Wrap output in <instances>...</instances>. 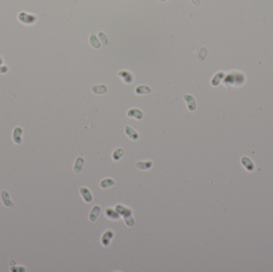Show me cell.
<instances>
[{"instance_id": "cell-22", "label": "cell", "mask_w": 273, "mask_h": 272, "mask_svg": "<svg viewBox=\"0 0 273 272\" xmlns=\"http://www.w3.org/2000/svg\"><path fill=\"white\" fill-rule=\"evenodd\" d=\"M160 1H161V2H165V1H166V0H160Z\"/></svg>"}, {"instance_id": "cell-17", "label": "cell", "mask_w": 273, "mask_h": 272, "mask_svg": "<svg viewBox=\"0 0 273 272\" xmlns=\"http://www.w3.org/2000/svg\"><path fill=\"white\" fill-rule=\"evenodd\" d=\"M124 154H125L124 149H121V148H118V149H117L116 150H114V152L113 153V155H112L113 160H115V161H117V160H119L120 159L124 156Z\"/></svg>"}, {"instance_id": "cell-1", "label": "cell", "mask_w": 273, "mask_h": 272, "mask_svg": "<svg viewBox=\"0 0 273 272\" xmlns=\"http://www.w3.org/2000/svg\"><path fill=\"white\" fill-rule=\"evenodd\" d=\"M116 211L119 213L120 216L123 217L125 223L128 227H133L134 225V219L132 217V210L128 207H124L122 205L116 206Z\"/></svg>"}, {"instance_id": "cell-19", "label": "cell", "mask_w": 273, "mask_h": 272, "mask_svg": "<svg viewBox=\"0 0 273 272\" xmlns=\"http://www.w3.org/2000/svg\"><path fill=\"white\" fill-rule=\"evenodd\" d=\"M89 43L94 48H100L101 47V44L98 39H97L96 35L94 33H92L89 36Z\"/></svg>"}, {"instance_id": "cell-16", "label": "cell", "mask_w": 273, "mask_h": 272, "mask_svg": "<svg viewBox=\"0 0 273 272\" xmlns=\"http://www.w3.org/2000/svg\"><path fill=\"white\" fill-rule=\"evenodd\" d=\"M115 182L113 179L111 178H105V179L102 180L100 183V187L102 188V189H105V188H108L110 187L114 186Z\"/></svg>"}, {"instance_id": "cell-21", "label": "cell", "mask_w": 273, "mask_h": 272, "mask_svg": "<svg viewBox=\"0 0 273 272\" xmlns=\"http://www.w3.org/2000/svg\"><path fill=\"white\" fill-rule=\"evenodd\" d=\"M192 2H193V4L198 5V3H199V0H192Z\"/></svg>"}, {"instance_id": "cell-4", "label": "cell", "mask_w": 273, "mask_h": 272, "mask_svg": "<svg viewBox=\"0 0 273 272\" xmlns=\"http://www.w3.org/2000/svg\"><path fill=\"white\" fill-rule=\"evenodd\" d=\"M136 168L140 171H145L151 169L153 166L152 160H141V161L136 162L135 165Z\"/></svg>"}, {"instance_id": "cell-8", "label": "cell", "mask_w": 273, "mask_h": 272, "mask_svg": "<svg viewBox=\"0 0 273 272\" xmlns=\"http://www.w3.org/2000/svg\"><path fill=\"white\" fill-rule=\"evenodd\" d=\"M80 193L82 196H83V200L86 202V203H90L93 200V196L91 194L90 191L86 187H82L80 188Z\"/></svg>"}, {"instance_id": "cell-18", "label": "cell", "mask_w": 273, "mask_h": 272, "mask_svg": "<svg viewBox=\"0 0 273 272\" xmlns=\"http://www.w3.org/2000/svg\"><path fill=\"white\" fill-rule=\"evenodd\" d=\"M135 92L137 94H147V93H151V89L146 86H139L138 87L136 88Z\"/></svg>"}, {"instance_id": "cell-12", "label": "cell", "mask_w": 273, "mask_h": 272, "mask_svg": "<svg viewBox=\"0 0 273 272\" xmlns=\"http://www.w3.org/2000/svg\"><path fill=\"white\" fill-rule=\"evenodd\" d=\"M22 134H23V129L21 127H16L13 132V140L16 144H20L22 143Z\"/></svg>"}, {"instance_id": "cell-7", "label": "cell", "mask_w": 273, "mask_h": 272, "mask_svg": "<svg viewBox=\"0 0 273 272\" xmlns=\"http://www.w3.org/2000/svg\"><path fill=\"white\" fill-rule=\"evenodd\" d=\"M105 216L111 220H118L120 219L119 213L116 210H114L111 207H107L105 212Z\"/></svg>"}, {"instance_id": "cell-20", "label": "cell", "mask_w": 273, "mask_h": 272, "mask_svg": "<svg viewBox=\"0 0 273 272\" xmlns=\"http://www.w3.org/2000/svg\"><path fill=\"white\" fill-rule=\"evenodd\" d=\"M98 37H99L100 40L102 41V42L103 43V45L106 46L107 43H108V42H109V39H108V37H107V35L105 34H104L103 32H100V33L98 34Z\"/></svg>"}, {"instance_id": "cell-11", "label": "cell", "mask_w": 273, "mask_h": 272, "mask_svg": "<svg viewBox=\"0 0 273 272\" xmlns=\"http://www.w3.org/2000/svg\"><path fill=\"white\" fill-rule=\"evenodd\" d=\"M125 132H126V135L128 136V137H130V138L132 140H138V138H139L138 133L135 131V130L133 129L132 127L129 126V125L126 126V128H125Z\"/></svg>"}, {"instance_id": "cell-9", "label": "cell", "mask_w": 273, "mask_h": 272, "mask_svg": "<svg viewBox=\"0 0 273 272\" xmlns=\"http://www.w3.org/2000/svg\"><path fill=\"white\" fill-rule=\"evenodd\" d=\"M114 235V232L111 230H109L107 231L106 232H105V233L103 234V235H102V245L105 246V247L109 246V244L110 243V241L111 239H113Z\"/></svg>"}, {"instance_id": "cell-3", "label": "cell", "mask_w": 273, "mask_h": 272, "mask_svg": "<svg viewBox=\"0 0 273 272\" xmlns=\"http://www.w3.org/2000/svg\"><path fill=\"white\" fill-rule=\"evenodd\" d=\"M183 97H184V100L187 103V107L189 109V110L191 111V112L194 111L196 107V100L194 99V97L190 94H185L183 96Z\"/></svg>"}, {"instance_id": "cell-5", "label": "cell", "mask_w": 273, "mask_h": 272, "mask_svg": "<svg viewBox=\"0 0 273 272\" xmlns=\"http://www.w3.org/2000/svg\"><path fill=\"white\" fill-rule=\"evenodd\" d=\"M118 76L121 77L125 83L126 84H132L133 81V76L129 71H126V70H123V71H120V73L118 74Z\"/></svg>"}, {"instance_id": "cell-15", "label": "cell", "mask_w": 273, "mask_h": 272, "mask_svg": "<svg viewBox=\"0 0 273 272\" xmlns=\"http://www.w3.org/2000/svg\"><path fill=\"white\" fill-rule=\"evenodd\" d=\"M92 92L95 94H104L107 92V87L105 85H96L92 87Z\"/></svg>"}, {"instance_id": "cell-2", "label": "cell", "mask_w": 273, "mask_h": 272, "mask_svg": "<svg viewBox=\"0 0 273 272\" xmlns=\"http://www.w3.org/2000/svg\"><path fill=\"white\" fill-rule=\"evenodd\" d=\"M18 18L22 23L26 25H33L37 22V16L33 14H28L26 12L19 13Z\"/></svg>"}, {"instance_id": "cell-13", "label": "cell", "mask_w": 273, "mask_h": 272, "mask_svg": "<svg viewBox=\"0 0 273 272\" xmlns=\"http://www.w3.org/2000/svg\"><path fill=\"white\" fill-rule=\"evenodd\" d=\"M100 212H101V207L98 205L94 206V207L91 209L89 215V219L91 222H94L97 219H98V216H99Z\"/></svg>"}, {"instance_id": "cell-6", "label": "cell", "mask_w": 273, "mask_h": 272, "mask_svg": "<svg viewBox=\"0 0 273 272\" xmlns=\"http://www.w3.org/2000/svg\"><path fill=\"white\" fill-rule=\"evenodd\" d=\"M1 197H2V201L3 203V204L7 207H12L14 205L13 204V201L11 199V196H10V193L8 192V191L7 190H4L2 191V194H1Z\"/></svg>"}, {"instance_id": "cell-10", "label": "cell", "mask_w": 273, "mask_h": 272, "mask_svg": "<svg viewBox=\"0 0 273 272\" xmlns=\"http://www.w3.org/2000/svg\"><path fill=\"white\" fill-rule=\"evenodd\" d=\"M127 116L129 118H133L136 120H141L143 118L144 114L140 109H131L127 112Z\"/></svg>"}, {"instance_id": "cell-14", "label": "cell", "mask_w": 273, "mask_h": 272, "mask_svg": "<svg viewBox=\"0 0 273 272\" xmlns=\"http://www.w3.org/2000/svg\"><path fill=\"white\" fill-rule=\"evenodd\" d=\"M84 163L85 160L83 156H78V157H77L74 165V172L75 173H80L81 171H82V169L83 168Z\"/></svg>"}]
</instances>
